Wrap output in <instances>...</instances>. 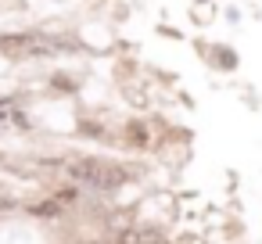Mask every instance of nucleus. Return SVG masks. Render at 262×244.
<instances>
[{
    "label": "nucleus",
    "mask_w": 262,
    "mask_h": 244,
    "mask_svg": "<svg viewBox=\"0 0 262 244\" xmlns=\"http://www.w3.org/2000/svg\"><path fill=\"white\" fill-rule=\"evenodd\" d=\"M69 172L79 180V183H86V187H97V190H115L126 176L115 169V165H108V162H76V165H69Z\"/></svg>",
    "instance_id": "nucleus-1"
}]
</instances>
